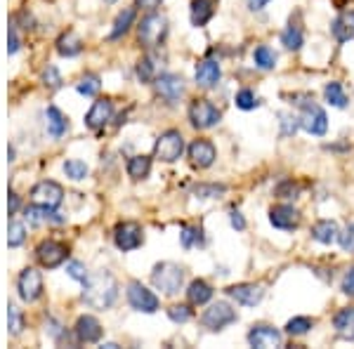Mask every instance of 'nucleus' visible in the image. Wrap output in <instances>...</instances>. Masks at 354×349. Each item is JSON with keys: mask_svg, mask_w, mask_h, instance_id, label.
Returning a JSON list of instances; mask_svg holds the SVG:
<instances>
[{"mask_svg": "<svg viewBox=\"0 0 354 349\" xmlns=\"http://www.w3.org/2000/svg\"><path fill=\"white\" fill-rule=\"evenodd\" d=\"M24 217L31 227H45V225H64V217L59 213H55V208H48V205H41V203H33L28 205L24 210Z\"/></svg>", "mask_w": 354, "mask_h": 349, "instance_id": "dca6fc26", "label": "nucleus"}, {"mask_svg": "<svg viewBox=\"0 0 354 349\" xmlns=\"http://www.w3.org/2000/svg\"><path fill=\"white\" fill-rule=\"evenodd\" d=\"M137 78L142 83H153L156 81V62L151 57H142L140 64H137Z\"/></svg>", "mask_w": 354, "mask_h": 349, "instance_id": "72a5a7b5", "label": "nucleus"}, {"mask_svg": "<svg viewBox=\"0 0 354 349\" xmlns=\"http://www.w3.org/2000/svg\"><path fill=\"white\" fill-rule=\"evenodd\" d=\"M113 243H116L118 250L130 253V250H137L145 243V232L137 222H121L113 229Z\"/></svg>", "mask_w": 354, "mask_h": 349, "instance_id": "6e6552de", "label": "nucleus"}, {"mask_svg": "<svg viewBox=\"0 0 354 349\" xmlns=\"http://www.w3.org/2000/svg\"><path fill=\"white\" fill-rule=\"evenodd\" d=\"M31 198H33V203L48 205V208H57V205L64 201V189L53 180H43L31 189Z\"/></svg>", "mask_w": 354, "mask_h": 349, "instance_id": "f8f14e48", "label": "nucleus"}, {"mask_svg": "<svg viewBox=\"0 0 354 349\" xmlns=\"http://www.w3.org/2000/svg\"><path fill=\"white\" fill-rule=\"evenodd\" d=\"M137 33H140V43L145 48H158L165 41V36H168V19L156 12L147 15L142 19L140 28H137Z\"/></svg>", "mask_w": 354, "mask_h": 349, "instance_id": "7ed1b4c3", "label": "nucleus"}, {"mask_svg": "<svg viewBox=\"0 0 354 349\" xmlns=\"http://www.w3.org/2000/svg\"><path fill=\"white\" fill-rule=\"evenodd\" d=\"M333 328L335 333L345 340H354V307H347V309H340L333 319Z\"/></svg>", "mask_w": 354, "mask_h": 349, "instance_id": "bb28decb", "label": "nucleus"}, {"mask_svg": "<svg viewBox=\"0 0 354 349\" xmlns=\"http://www.w3.org/2000/svg\"><path fill=\"white\" fill-rule=\"evenodd\" d=\"M220 194H225L222 185H198L194 187V196L196 198H218Z\"/></svg>", "mask_w": 354, "mask_h": 349, "instance_id": "79ce46f5", "label": "nucleus"}, {"mask_svg": "<svg viewBox=\"0 0 354 349\" xmlns=\"http://www.w3.org/2000/svg\"><path fill=\"white\" fill-rule=\"evenodd\" d=\"M220 0H192V24L205 26L215 17V8Z\"/></svg>", "mask_w": 354, "mask_h": 349, "instance_id": "b1692460", "label": "nucleus"}, {"mask_svg": "<svg viewBox=\"0 0 354 349\" xmlns=\"http://www.w3.org/2000/svg\"><path fill=\"white\" fill-rule=\"evenodd\" d=\"M270 222L272 227L281 229V232H293V229L300 227V213L293 208V205H274L270 210Z\"/></svg>", "mask_w": 354, "mask_h": 349, "instance_id": "f3484780", "label": "nucleus"}, {"mask_svg": "<svg viewBox=\"0 0 354 349\" xmlns=\"http://www.w3.org/2000/svg\"><path fill=\"white\" fill-rule=\"evenodd\" d=\"M21 328H24V314L17 305H10L8 307V330L10 335H19Z\"/></svg>", "mask_w": 354, "mask_h": 349, "instance_id": "f704fd0d", "label": "nucleus"}, {"mask_svg": "<svg viewBox=\"0 0 354 349\" xmlns=\"http://www.w3.org/2000/svg\"><path fill=\"white\" fill-rule=\"evenodd\" d=\"M300 128L305 130V133L317 135V137L326 135V130H328L326 111H324L319 104H307L300 113Z\"/></svg>", "mask_w": 354, "mask_h": 349, "instance_id": "9d476101", "label": "nucleus"}, {"mask_svg": "<svg viewBox=\"0 0 354 349\" xmlns=\"http://www.w3.org/2000/svg\"><path fill=\"white\" fill-rule=\"evenodd\" d=\"M189 158L196 168H210L218 158V151L210 140H194L189 144Z\"/></svg>", "mask_w": 354, "mask_h": 349, "instance_id": "a211bd4d", "label": "nucleus"}, {"mask_svg": "<svg viewBox=\"0 0 354 349\" xmlns=\"http://www.w3.org/2000/svg\"><path fill=\"white\" fill-rule=\"evenodd\" d=\"M180 241H182V245H185V248H194V245H201L203 243L201 229H198V227H182Z\"/></svg>", "mask_w": 354, "mask_h": 349, "instance_id": "ea45409f", "label": "nucleus"}, {"mask_svg": "<svg viewBox=\"0 0 354 349\" xmlns=\"http://www.w3.org/2000/svg\"><path fill=\"white\" fill-rule=\"evenodd\" d=\"M222 113L220 109L208 100H194L192 106H189V123L194 125L196 130H208V128H215L220 123Z\"/></svg>", "mask_w": 354, "mask_h": 349, "instance_id": "39448f33", "label": "nucleus"}, {"mask_svg": "<svg viewBox=\"0 0 354 349\" xmlns=\"http://www.w3.org/2000/svg\"><path fill=\"white\" fill-rule=\"evenodd\" d=\"M57 53L62 57H76L83 53V41L76 36V33H64V36H59V41H57Z\"/></svg>", "mask_w": 354, "mask_h": 349, "instance_id": "c85d7f7f", "label": "nucleus"}, {"mask_svg": "<svg viewBox=\"0 0 354 349\" xmlns=\"http://www.w3.org/2000/svg\"><path fill=\"white\" fill-rule=\"evenodd\" d=\"M253 62L258 68H265V71H270V68L277 66V53L270 50L267 45H258L253 53Z\"/></svg>", "mask_w": 354, "mask_h": 349, "instance_id": "7c9ffc66", "label": "nucleus"}, {"mask_svg": "<svg viewBox=\"0 0 354 349\" xmlns=\"http://www.w3.org/2000/svg\"><path fill=\"white\" fill-rule=\"evenodd\" d=\"M234 321H236V309H234L230 302H215V305H210L205 309L203 317H201L203 328L213 330V333L227 328V326Z\"/></svg>", "mask_w": 354, "mask_h": 349, "instance_id": "423d86ee", "label": "nucleus"}, {"mask_svg": "<svg viewBox=\"0 0 354 349\" xmlns=\"http://www.w3.org/2000/svg\"><path fill=\"white\" fill-rule=\"evenodd\" d=\"M151 283L161 290L163 295H177L185 285V269L175 262H161L153 267Z\"/></svg>", "mask_w": 354, "mask_h": 349, "instance_id": "f03ea898", "label": "nucleus"}, {"mask_svg": "<svg viewBox=\"0 0 354 349\" xmlns=\"http://www.w3.org/2000/svg\"><path fill=\"white\" fill-rule=\"evenodd\" d=\"M230 222H232V227L236 229V232H243V229H245V220H243V215L239 213V210H232Z\"/></svg>", "mask_w": 354, "mask_h": 349, "instance_id": "603ef678", "label": "nucleus"}, {"mask_svg": "<svg viewBox=\"0 0 354 349\" xmlns=\"http://www.w3.org/2000/svg\"><path fill=\"white\" fill-rule=\"evenodd\" d=\"M182 151H185V137L180 130H165L153 147V156L163 163H175L182 156Z\"/></svg>", "mask_w": 354, "mask_h": 349, "instance_id": "20e7f679", "label": "nucleus"}, {"mask_svg": "<svg viewBox=\"0 0 354 349\" xmlns=\"http://www.w3.org/2000/svg\"><path fill=\"white\" fill-rule=\"evenodd\" d=\"M128 302L135 312H145V314H153V312H158V307H161L158 295L147 288V285H142L140 281L128 283Z\"/></svg>", "mask_w": 354, "mask_h": 349, "instance_id": "0eeeda50", "label": "nucleus"}, {"mask_svg": "<svg viewBox=\"0 0 354 349\" xmlns=\"http://www.w3.org/2000/svg\"><path fill=\"white\" fill-rule=\"evenodd\" d=\"M17 290H19V297L24 302H36L41 300L43 295V276L41 272H36V269H24V272L19 274V279H17Z\"/></svg>", "mask_w": 354, "mask_h": 349, "instance_id": "9b49d317", "label": "nucleus"}, {"mask_svg": "<svg viewBox=\"0 0 354 349\" xmlns=\"http://www.w3.org/2000/svg\"><path fill=\"white\" fill-rule=\"evenodd\" d=\"M281 125H283V137H288V135H293L295 130H298V125H300V118H295V116H288V113H281Z\"/></svg>", "mask_w": 354, "mask_h": 349, "instance_id": "de8ad7c7", "label": "nucleus"}, {"mask_svg": "<svg viewBox=\"0 0 354 349\" xmlns=\"http://www.w3.org/2000/svg\"><path fill=\"white\" fill-rule=\"evenodd\" d=\"M111 113H113V104L111 100H97L93 106H90L88 116H85V125H88L90 130H100L104 128L106 123L111 121Z\"/></svg>", "mask_w": 354, "mask_h": 349, "instance_id": "6ab92c4d", "label": "nucleus"}, {"mask_svg": "<svg viewBox=\"0 0 354 349\" xmlns=\"http://www.w3.org/2000/svg\"><path fill=\"white\" fill-rule=\"evenodd\" d=\"M104 3H109V5H113V3H116V0H104Z\"/></svg>", "mask_w": 354, "mask_h": 349, "instance_id": "4d7b16f0", "label": "nucleus"}, {"mask_svg": "<svg viewBox=\"0 0 354 349\" xmlns=\"http://www.w3.org/2000/svg\"><path fill=\"white\" fill-rule=\"evenodd\" d=\"M234 102H236V106L241 109V111H250V109L260 106V100L255 97L253 90H239L236 97H234Z\"/></svg>", "mask_w": 354, "mask_h": 349, "instance_id": "58836bf2", "label": "nucleus"}, {"mask_svg": "<svg viewBox=\"0 0 354 349\" xmlns=\"http://www.w3.org/2000/svg\"><path fill=\"white\" fill-rule=\"evenodd\" d=\"M324 95H326L330 106H335V109H345L347 106V95H345V90H342L340 83H328L326 90H324Z\"/></svg>", "mask_w": 354, "mask_h": 349, "instance_id": "2f4dec72", "label": "nucleus"}, {"mask_svg": "<svg viewBox=\"0 0 354 349\" xmlns=\"http://www.w3.org/2000/svg\"><path fill=\"white\" fill-rule=\"evenodd\" d=\"M340 245L345 253H352L354 255V225H350L345 229V234H340Z\"/></svg>", "mask_w": 354, "mask_h": 349, "instance_id": "49530a36", "label": "nucleus"}, {"mask_svg": "<svg viewBox=\"0 0 354 349\" xmlns=\"http://www.w3.org/2000/svg\"><path fill=\"white\" fill-rule=\"evenodd\" d=\"M135 17H137V10L135 8H125L123 12H118L116 21H113L111 33H109L111 41H116V38H121V36H125V33L130 31V26H133Z\"/></svg>", "mask_w": 354, "mask_h": 349, "instance_id": "cd10ccee", "label": "nucleus"}, {"mask_svg": "<svg viewBox=\"0 0 354 349\" xmlns=\"http://www.w3.org/2000/svg\"><path fill=\"white\" fill-rule=\"evenodd\" d=\"M153 85H156V93L161 95L168 104H175V102L185 95V78L177 76V73H161V76H156Z\"/></svg>", "mask_w": 354, "mask_h": 349, "instance_id": "ddd939ff", "label": "nucleus"}, {"mask_svg": "<svg viewBox=\"0 0 354 349\" xmlns=\"http://www.w3.org/2000/svg\"><path fill=\"white\" fill-rule=\"evenodd\" d=\"M8 208H10V215H15L19 210V196L15 191H10V201H8Z\"/></svg>", "mask_w": 354, "mask_h": 349, "instance_id": "5fc2aeb1", "label": "nucleus"}, {"mask_svg": "<svg viewBox=\"0 0 354 349\" xmlns=\"http://www.w3.org/2000/svg\"><path fill=\"white\" fill-rule=\"evenodd\" d=\"M118 297V283L109 272L90 274L83 283V300L93 309H109Z\"/></svg>", "mask_w": 354, "mask_h": 349, "instance_id": "f257e3e1", "label": "nucleus"}, {"mask_svg": "<svg viewBox=\"0 0 354 349\" xmlns=\"http://www.w3.org/2000/svg\"><path fill=\"white\" fill-rule=\"evenodd\" d=\"M168 317H170V321H175V323H187L192 319V309L189 305H173L168 309Z\"/></svg>", "mask_w": 354, "mask_h": 349, "instance_id": "37998d69", "label": "nucleus"}, {"mask_svg": "<svg viewBox=\"0 0 354 349\" xmlns=\"http://www.w3.org/2000/svg\"><path fill=\"white\" fill-rule=\"evenodd\" d=\"M68 257V248L62 241H53V238H48V241H43L41 245L36 248V260L38 265L45 267V269H55L59 267L62 262H66Z\"/></svg>", "mask_w": 354, "mask_h": 349, "instance_id": "1a4fd4ad", "label": "nucleus"}, {"mask_svg": "<svg viewBox=\"0 0 354 349\" xmlns=\"http://www.w3.org/2000/svg\"><path fill=\"white\" fill-rule=\"evenodd\" d=\"M220 76H222L220 64H218V62H213V59L201 62V64L196 66V73H194V78H196V85H198V88H205V90L215 88L218 81H220Z\"/></svg>", "mask_w": 354, "mask_h": 349, "instance_id": "412c9836", "label": "nucleus"}, {"mask_svg": "<svg viewBox=\"0 0 354 349\" xmlns=\"http://www.w3.org/2000/svg\"><path fill=\"white\" fill-rule=\"evenodd\" d=\"M312 238L324 245H333L335 241H340V229L333 220H319L312 227Z\"/></svg>", "mask_w": 354, "mask_h": 349, "instance_id": "4be33fe9", "label": "nucleus"}, {"mask_svg": "<svg viewBox=\"0 0 354 349\" xmlns=\"http://www.w3.org/2000/svg\"><path fill=\"white\" fill-rule=\"evenodd\" d=\"M227 295L234 297L239 305L245 307H255L260 305V300L265 297V285L262 283H236L227 288Z\"/></svg>", "mask_w": 354, "mask_h": 349, "instance_id": "4468645a", "label": "nucleus"}, {"mask_svg": "<svg viewBox=\"0 0 354 349\" xmlns=\"http://www.w3.org/2000/svg\"><path fill=\"white\" fill-rule=\"evenodd\" d=\"M245 3H248L250 10H262L267 3H270V0H245Z\"/></svg>", "mask_w": 354, "mask_h": 349, "instance_id": "6e6d98bb", "label": "nucleus"}, {"mask_svg": "<svg viewBox=\"0 0 354 349\" xmlns=\"http://www.w3.org/2000/svg\"><path fill=\"white\" fill-rule=\"evenodd\" d=\"M45 125H48L50 137L59 140V137L68 130V118L57 106H48V111H45Z\"/></svg>", "mask_w": 354, "mask_h": 349, "instance_id": "393cba45", "label": "nucleus"}, {"mask_svg": "<svg viewBox=\"0 0 354 349\" xmlns=\"http://www.w3.org/2000/svg\"><path fill=\"white\" fill-rule=\"evenodd\" d=\"M43 83L48 85V88H53V90H57L62 85V76H59V71H57L55 66H48L43 71Z\"/></svg>", "mask_w": 354, "mask_h": 349, "instance_id": "a18cd8bd", "label": "nucleus"}, {"mask_svg": "<svg viewBox=\"0 0 354 349\" xmlns=\"http://www.w3.org/2000/svg\"><path fill=\"white\" fill-rule=\"evenodd\" d=\"M187 300H189V305L201 307L205 302L213 300V288H210V283H205L203 279H196V281H192L189 288H187Z\"/></svg>", "mask_w": 354, "mask_h": 349, "instance_id": "a878e982", "label": "nucleus"}, {"mask_svg": "<svg viewBox=\"0 0 354 349\" xmlns=\"http://www.w3.org/2000/svg\"><path fill=\"white\" fill-rule=\"evenodd\" d=\"M76 90L85 97H95L100 93V76H95V73H88V76L81 78V83L76 85Z\"/></svg>", "mask_w": 354, "mask_h": 349, "instance_id": "e433bc0d", "label": "nucleus"}, {"mask_svg": "<svg viewBox=\"0 0 354 349\" xmlns=\"http://www.w3.org/2000/svg\"><path fill=\"white\" fill-rule=\"evenodd\" d=\"M66 274H68L71 279H76L78 283H85V279L90 276L88 269H85V267L81 265V262H68V265H66Z\"/></svg>", "mask_w": 354, "mask_h": 349, "instance_id": "c03bdc74", "label": "nucleus"}, {"mask_svg": "<svg viewBox=\"0 0 354 349\" xmlns=\"http://www.w3.org/2000/svg\"><path fill=\"white\" fill-rule=\"evenodd\" d=\"M340 288H342V293H345V295L354 297V267H350V269H347V272H345V276H342Z\"/></svg>", "mask_w": 354, "mask_h": 349, "instance_id": "09e8293b", "label": "nucleus"}, {"mask_svg": "<svg viewBox=\"0 0 354 349\" xmlns=\"http://www.w3.org/2000/svg\"><path fill=\"white\" fill-rule=\"evenodd\" d=\"M295 194H298V185H293V182H283L277 187V196L281 198H295Z\"/></svg>", "mask_w": 354, "mask_h": 349, "instance_id": "8fccbe9b", "label": "nucleus"}, {"mask_svg": "<svg viewBox=\"0 0 354 349\" xmlns=\"http://www.w3.org/2000/svg\"><path fill=\"white\" fill-rule=\"evenodd\" d=\"M17 50H19V36H17L15 26H10V28H8V53H10V55H15Z\"/></svg>", "mask_w": 354, "mask_h": 349, "instance_id": "3c124183", "label": "nucleus"}, {"mask_svg": "<svg viewBox=\"0 0 354 349\" xmlns=\"http://www.w3.org/2000/svg\"><path fill=\"white\" fill-rule=\"evenodd\" d=\"M312 326H314V321L310 317H295L286 323V333L288 335H305L312 330Z\"/></svg>", "mask_w": 354, "mask_h": 349, "instance_id": "c9c22d12", "label": "nucleus"}, {"mask_svg": "<svg viewBox=\"0 0 354 349\" xmlns=\"http://www.w3.org/2000/svg\"><path fill=\"white\" fill-rule=\"evenodd\" d=\"M73 333H76V340L83 342V345H90V342H97L104 333V328H102V323L97 321L95 317H81L76 321V328H73Z\"/></svg>", "mask_w": 354, "mask_h": 349, "instance_id": "aec40b11", "label": "nucleus"}, {"mask_svg": "<svg viewBox=\"0 0 354 349\" xmlns=\"http://www.w3.org/2000/svg\"><path fill=\"white\" fill-rule=\"evenodd\" d=\"M330 33L338 43H347L354 41V10L350 12H342L338 19L330 24Z\"/></svg>", "mask_w": 354, "mask_h": 349, "instance_id": "5701e85b", "label": "nucleus"}, {"mask_svg": "<svg viewBox=\"0 0 354 349\" xmlns=\"http://www.w3.org/2000/svg\"><path fill=\"white\" fill-rule=\"evenodd\" d=\"M302 43H305V38H302V31H300L298 26L290 24L286 31L281 33V45L286 50H293V53H295V50L302 48Z\"/></svg>", "mask_w": 354, "mask_h": 349, "instance_id": "473e14b6", "label": "nucleus"}, {"mask_svg": "<svg viewBox=\"0 0 354 349\" xmlns=\"http://www.w3.org/2000/svg\"><path fill=\"white\" fill-rule=\"evenodd\" d=\"M26 238V229L21 222H10V229H8V245L10 248H19Z\"/></svg>", "mask_w": 354, "mask_h": 349, "instance_id": "a19ab883", "label": "nucleus"}, {"mask_svg": "<svg viewBox=\"0 0 354 349\" xmlns=\"http://www.w3.org/2000/svg\"><path fill=\"white\" fill-rule=\"evenodd\" d=\"M161 5V0H135V8H142V10H149V12H153V10Z\"/></svg>", "mask_w": 354, "mask_h": 349, "instance_id": "864d4df0", "label": "nucleus"}, {"mask_svg": "<svg viewBox=\"0 0 354 349\" xmlns=\"http://www.w3.org/2000/svg\"><path fill=\"white\" fill-rule=\"evenodd\" d=\"M283 342V335L279 333L277 328H272V326H253L248 333V345L250 347H258V349H270V347H281Z\"/></svg>", "mask_w": 354, "mask_h": 349, "instance_id": "2eb2a0df", "label": "nucleus"}, {"mask_svg": "<svg viewBox=\"0 0 354 349\" xmlns=\"http://www.w3.org/2000/svg\"><path fill=\"white\" fill-rule=\"evenodd\" d=\"M64 173L66 177H71V180H85L88 177V165H85L83 161H78V158H68V161L64 163Z\"/></svg>", "mask_w": 354, "mask_h": 349, "instance_id": "4c0bfd02", "label": "nucleus"}, {"mask_svg": "<svg viewBox=\"0 0 354 349\" xmlns=\"http://www.w3.org/2000/svg\"><path fill=\"white\" fill-rule=\"evenodd\" d=\"M151 170V158L149 156H133L128 161V175L133 180H145Z\"/></svg>", "mask_w": 354, "mask_h": 349, "instance_id": "c756f323", "label": "nucleus"}]
</instances>
